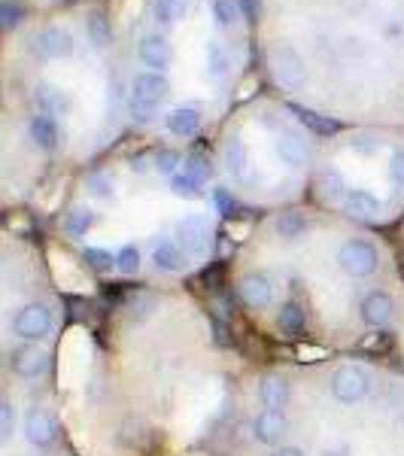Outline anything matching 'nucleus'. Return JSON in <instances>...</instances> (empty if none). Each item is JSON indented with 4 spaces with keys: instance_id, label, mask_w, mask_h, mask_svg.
Instances as JSON below:
<instances>
[{
    "instance_id": "1",
    "label": "nucleus",
    "mask_w": 404,
    "mask_h": 456,
    "mask_svg": "<svg viewBox=\"0 0 404 456\" xmlns=\"http://www.w3.org/2000/svg\"><path fill=\"white\" fill-rule=\"evenodd\" d=\"M255 362L189 286L116 289L68 329L64 417L83 456H229Z\"/></svg>"
},
{
    "instance_id": "2",
    "label": "nucleus",
    "mask_w": 404,
    "mask_h": 456,
    "mask_svg": "<svg viewBox=\"0 0 404 456\" xmlns=\"http://www.w3.org/2000/svg\"><path fill=\"white\" fill-rule=\"evenodd\" d=\"M229 298L277 347L374 353L395 338L404 277L365 225L283 208L249 228L229 265Z\"/></svg>"
},
{
    "instance_id": "3",
    "label": "nucleus",
    "mask_w": 404,
    "mask_h": 456,
    "mask_svg": "<svg viewBox=\"0 0 404 456\" xmlns=\"http://www.w3.org/2000/svg\"><path fill=\"white\" fill-rule=\"evenodd\" d=\"M213 180L207 152L176 146L92 167L58 213L61 253L113 292L186 286L219 256L222 216L238 208Z\"/></svg>"
},
{
    "instance_id": "4",
    "label": "nucleus",
    "mask_w": 404,
    "mask_h": 456,
    "mask_svg": "<svg viewBox=\"0 0 404 456\" xmlns=\"http://www.w3.org/2000/svg\"><path fill=\"white\" fill-rule=\"evenodd\" d=\"M229 456H404V369L371 353L259 359Z\"/></svg>"
},
{
    "instance_id": "5",
    "label": "nucleus",
    "mask_w": 404,
    "mask_h": 456,
    "mask_svg": "<svg viewBox=\"0 0 404 456\" xmlns=\"http://www.w3.org/2000/svg\"><path fill=\"white\" fill-rule=\"evenodd\" d=\"M68 301L31 240L6 234L0 274V380L61 395Z\"/></svg>"
},
{
    "instance_id": "6",
    "label": "nucleus",
    "mask_w": 404,
    "mask_h": 456,
    "mask_svg": "<svg viewBox=\"0 0 404 456\" xmlns=\"http://www.w3.org/2000/svg\"><path fill=\"white\" fill-rule=\"evenodd\" d=\"M0 456H83L61 395H43L0 380Z\"/></svg>"
},
{
    "instance_id": "7",
    "label": "nucleus",
    "mask_w": 404,
    "mask_h": 456,
    "mask_svg": "<svg viewBox=\"0 0 404 456\" xmlns=\"http://www.w3.org/2000/svg\"><path fill=\"white\" fill-rule=\"evenodd\" d=\"M167 94H171V83H167L165 73L143 70L134 77L128 94V113L137 125H152L161 116L165 119V104Z\"/></svg>"
},
{
    "instance_id": "8",
    "label": "nucleus",
    "mask_w": 404,
    "mask_h": 456,
    "mask_svg": "<svg viewBox=\"0 0 404 456\" xmlns=\"http://www.w3.org/2000/svg\"><path fill=\"white\" fill-rule=\"evenodd\" d=\"M268 61H271V73H274V79L283 88H289V92H295V88H301L307 83L304 58H301L289 43H280V46L271 49Z\"/></svg>"
},
{
    "instance_id": "9",
    "label": "nucleus",
    "mask_w": 404,
    "mask_h": 456,
    "mask_svg": "<svg viewBox=\"0 0 404 456\" xmlns=\"http://www.w3.org/2000/svg\"><path fill=\"white\" fill-rule=\"evenodd\" d=\"M31 101H34V110L40 116H49V119H55V122H64L68 116L73 113V98L64 88H58L55 83H36L34 86V94H31ZM64 128V125H61Z\"/></svg>"
},
{
    "instance_id": "10",
    "label": "nucleus",
    "mask_w": 404,
    "mask_h": 456,
    "mask_svg": "<svg viewBox=\"0 0 404 456\" xmlns=\"http://www.w3.org/2000/svg\"><path fill=\"white\" fill-rule=\"evenodd\" d=\"M73 49H77V43H73L70 31H64V28H58V25L40 28L31 40V53L40 55V58H49V61H53V58L73 55Z\"/></svg>"
},
{
    "instance_id": "11",
    "label": "nucleus",
    "mask_w": 404,
    "mask_h": 456,
    "mask_svg": "<svg viewBox=\"0 0 404 456\" xmlns=\"http://www.w3.org/2000/svg\"><path fill=\"white\" fill-rule=\"evenodd\" d=\"M165 131L176 141H192V137L201 134V125H204V110L201 107H174L165 113Z\"/></svg>"
},
{
    "instance_id": "12",
    "label": "nucleus",
    "mask_w": 404,
    "mask_h": 456,
    "mask_svg": "<svg viewBox=\"0 0 404 456\" xmlns=\"http://www.w3.org/2000/svg\"><path fill=\"white\" fill-rule=\"evenodd\" d=\"M137 55H141V61L146 64L149 70L161 73L171 64V43L165 40L161 34H146L141 40V46H137Z\"/></svg>"
},
{
    "instance_id": "13",
    "label": "nucleus",
    "mask_w": 404,
    "mask_h": 456,
    "mask_svg": "<svg viewBox=\"0 0 404 456\" xmlns=\"http://www.w3.org/2000/svg\"><path fill=\"white\" fill-rule=\"evenodd\" d=\"M85 34H88V40H92V46H98V49H107L109 43H113V28H109V19L101 10L88 12Z\"/></svg>"
},
{
    "instance_id": "14",
    "label": "nucleus",
    "mask_w": 404,
    "mask_h": 456,
    "mask_svg": "<svg viewBox=\"0 0 404 456\" xmlns=\"http://www.w3.org/2000/svg\"><path fill=\"white\" fill-rule=\"evenodd\" d=\"M229 70H231L229 53H225L219 43H210L207 46V73L213 79H222V77H229Z\"/></svg>"
},
{
    "instance_id": "15",
    "label": "nucleus",
    "mask_w": 404,
    "mask_h": 456,
    "mask_svg": "<svg viewBox=\"0 0 404 456\" xmlns=\"http://www.w3.org/2000/svg\"><path fill=\"white\" fill-rule=\"evenodd\" d=\"M186 12H189V0H156V19L161 25L186 19Z\"/></svg>"
},
{
    "instance_id": "16",
    "label": "nucleus",
    "mask_w": 404,
    "mask_h": 456,
    "mask_svg": "<svg viewBox=\"0 0 404 456\" xmlns=\"http://www.w3.org/2000/svg\"><path fill=\"white\" fill-rule=\"evenodd\" d=\"M213 19L219 28H231L240 19V0H213Z\"/></svg>"
},
{
    "instance_id": "17",
    "label": "nucleus",
    "mask_w": 404,
    "mask_h": 456,
    "mask_svg": "<svg viewBox=\"0 0 404 456\" xmlns=\"http://www.w3.org/2000/svg\"><path fill=\"white\" fill-rule=\"evenodd\" d=\"M21 19H25V10H21L19 4H12V0H4V4H0V25H4L6 31H12Z\"/></svg>"
},
{
    "instance_id": "18",
    "label": "nucleus",
    "mask_w": 404,
    "mask_h": 456,
    "mask_svg": "<svg viewBox=\"0 0 404 456\" xmlns=\"http://www.w3.org/2000/svg\"><path fill=\"white\" fill-rule=\"evenodd\" d=\"M392 350H395V356H399V359H401V369H404V301H401L399 326H395V338H392Z\"/></svg>"
},
{
    "instance_id": "19",
    "label": "nucleus",
    "mask_w": 404,
    "mask_h": 456,
    "mask_svg": "<svg viewBox=\"0 0 404 456\" xmlns=\"http://www.w3.org/2000/svg\"><path fill=\"white\" fill-rule=\"evenodd\" d=\"M255 6H259V0H246L244 16H249V21H255Z\"/></svg>"
}]
</instances>
